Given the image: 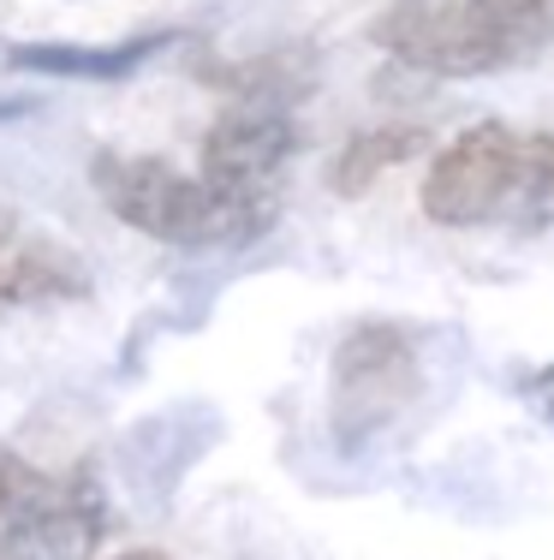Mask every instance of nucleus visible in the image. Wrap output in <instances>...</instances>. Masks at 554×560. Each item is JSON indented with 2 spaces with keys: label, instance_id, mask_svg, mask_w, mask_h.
<instances>
[{
  "label": "nucleus",
  "instance_id": "nucleus-5",
  "mask_svg": "<svg viewBox=\"0 0 554 560\" xmlns=\"http://www.w3.org/2000/svg\"><path fill=\"white\" fill-rule=\"evenodd\" d=\"M424 388L417 346L400 323H358L334 346V388H328V423L334 442L358 453L369 435H381Z\"/></svg>",
  "mask_w": 554,
  "mask_h": 560
},
{
  "label": "nucleus",
  "instance_id": "nucleus-12",
  "mask_svg": "<svg viewBox=\"0 0 554 560\" xmlns=\"http://www.w3.org/2000/svg\"><path fill=\"white\" fill-rule=\"evenodd\" d=\"M120 560H174V555H155V549H138V555H120Z\"/></svg>",
  "mask_w": 554,
  "mask_h": 560
},
{
  "label": "nucleus",
  "instance_id": "nucleus-4",
  "mask_svg": "<svg viewBox=\"0 0 554 560\" xmlns=\"http://www.w3.org/2000/svg\"><path fill=\"white\" fill-rule=\"evenodd\" d=\"M108 530L90 471H43L0 442V560H96Z\"/></svg>",
  "mask_w": 554,
  "mask_h": 560
},
{
  "label": "nucleus",
  "instance_id": "nucleus-1",
  "mask_svg": "<svg viewBox=\"0 0 554 560\" xmlns=\"http://www.w3.org/2000/svg\"><path fill=\"white\" fill-rule=\"evenodd\" d=\"M417 203L435 226H500V233H549L554 226V131L483 126L459 131L435 150L417 185Z\"/></svg>",
  "mask_w": 554,
  "mask_h": 560
},
{
  "label": "nucleus",
  "instance_id": "nucleus-6",
  "mask_svg": "<svg viewBox=\"0 0 554 560\" xmlns=\"http://www.w3.org/2000/svg\"><path fill=\"white\" fill-rule=\"evenodd\" d=\"M298 150V126L286 108H269V102H239L209 126L203 138V167L197 179L233 209H250V215H281V173Z\"/></svg>",
  "mask_w": 554,
  "mask_h": 560
},
{
  "label": "nucleus",
  "instance_id": "nucleus-11",
  "mask_svg": "<svg viewBox=\"0 0 554 560\" xmlns=\"http://www.w3.org/2000/svg\"><path fill=\"white\" fill-rule=\"evenodd\" d=\"M531 399L543 406V418L554 423V364H549V370H537V376H531Z\"/></svg>",
  "mask_w": 554,
  "mask_h": 560
},
{
  "label": "nucleus",
  "instance_id": "nucleus-7",
  "mask_svg": "<svg viewBox=\"0 0 554 560\" xmlns=\"http://www.w3.org/2000/svg\"><path fill=\"white\" fill-rule=\"evenodd\" d=\"M90 269L78 250H66L60 238L24 226L19 215L0 209V311L19 304H60V299H84Z\"/></svg>",
  "mask_w": 554,
  "mask_h": 560
},
{
  "label": "nucleus",
  "instance_id": "nucleus-9",
  "mask_svg": "<svg viewBox=\"0 0 554 560\" xmlns=\"http://www.w3.org/2000/svg\"><path fill=\"white\" fill-rule=\"evenodd\" d=\"M191 72L203 84L227 90L239 102H269V108H286L293 96H305L316 66L298 48H281V55H257V60H191Z\"/></svg>",
  "mask_w": 554,
  "mask_h": 560
},
{
  "label": "nucleus",
  "instance_id": "nucleus-3",
  "mask_svg": "<svg viewBox=\"0 0 554 560\" xmlns=\"http://www.w3.org/2000/svg\"><path fill=\"white\" fill-rule=\"evenodd\" d=\"M90 179H96L102 203L114 209L126 226L162 238V245L179 250H215V245H257L269 233V215H250V209H233L209 191L197 173H179L162 155H120L102 150L90 162Z\"/></svg>",
  "mask_w": 554,
  "mask_h": 560
},
{
  "label": "nucleus",
  "instance_id": "nucleus-10",
  "mask_svg": "<svg viewBox=\"0 0 554 560\" xmlns=\"http://www.w3.org/2000/svg\"><path fill=\"white\" fill-rule=\"evenodd\" d=\"M424 150H429V131H424V126L358 131V138H346V150L334 155V167H328V185H334V197H364L388 167L412 162V155H424Z\"/></svg>",
  "mask_w": 554,
  "mask_h": 560
},
{
  "label": "nucleus",
  "instance_id": "nucleus-8",
  "mask_svg": "<svg viewBox=\"0 0 554 560\" xmlns=\"http://www.w3.org/2000/svg\"><path fill=\"white\" fill-rule=\"evenodd\" d=\"M167 43H185L179 31H155V36H131L120 48H72V43H24L12 48L7 66L12 72H43V78H96V84H120L143 60H155Z\"/></svg>",
  "mask_w": 554,
  "mask_h": 560
},
{
  "label": "nucleus",
  "instance_id": "nucleus-2",
  "mask_svg": "<svg viewBox=\"0 0 554 560\" xmlns=\"http://www.w3.org/2000/svg\"><path fill=\"white\" fill-rule=\"evenodd\" d=\"M369 36L424 78H490L554 43V0H393Z\"/></svg>",
  "mask_w": 554,
  "mask_h": 560
}]
</instances>
